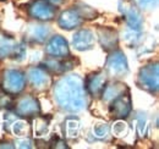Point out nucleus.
<instances>
[{
  "label": "nucleus",
  "instance_id": "15",
  "mask_svg": "<svg viewBox=\"0 0 159 149\" xmlns=\"http://www.w3.org/2000/svg\"><path fill=\"white\" fill-rule=\"evenodd\" d=\"M49 34H50V31L47 26L32 23V25H28V27L25 31V39L28 43L40 44L48 39Z\"/></svg>",
  "mask_w": 159,
  "mask_h": 149
},
{
  "label": "nucleus",
  "instance_id": "22",
  "mask_svg": "<svg viewBox=\"0 0 159 149\" xmlns=\"http://www.w3.org/2000/svg\"><path fill=\"white\" fill-rule=\"evenodd\" d=\"M109 131H110V129H109L108 125H105V124H98L93 129V134L97 138H99V139H105L109 136Z\"/></svg>",
  "mask_w": 159,
  "mask_h": 149
},
{
  "label": "nucleus",
  "instance_id": "4",
  "mask_svg": "<svg viewBox=\"0 0 159 149\" xmlns=\"http://www.w3.org/2000/svg\"><path fill=\"white\" fill-rule=\"evenodd\" d=\"M109 53L110 54L107 57V62H105L107 76H110L114 78H121L126 76L129 72V65H127V59L125 54L116 49Z\"/></svg>",
  "mask_w": 159,
  "mask_h": 149
},
{
  "label": "nucleus",
  "instance_id": "26",
  "mask_svg": "<svg viewBox=\"0 0 159 149\" xmlns=\"http://www.w3.org/2000/svg\"><path fill=\"white\" fill-rule=\"evenodd\" d=\"M14 100L11 99L10 94H4V95H0V108L1 109H10L14 106Z\"/></svg>",
  "mask_w": 159,
  "mask_h": 149
},
{
  "label": "nucleus",
  "instance_id": "10",
  "mask_svg": "<svg viewBox=\"0 0 159 149\" xmlns=\"http://www.w3.org/2000/svg\"><path fill=\"white\" fill-rule=\"evenodd\" d=\"M27 79L31 87L36 91H44L52 83V76L43 66H33L27 71Z\"/></svg>",
  "mask_w": 159,
  "mask_h": 149
},
{
  "label": "nucleus",
  "instance_id": "19",
  "mask_svg": "<svg viewBox=\"0 0 159 149\" xmlns=\"http://www.w3.org/2000/svg\"><path fill=\"white\" fill-rule=\"evenodd\" d=\"M20 117V116H19ZM19 117H16L5 130L6 131H11L15 136H27V133H28V126H27V124H26V121H23V120H20Z\"/></svg>",
  "mask_w": 159,
  "mask_h": 149
},
{
  "label": "nucleus",
  "instance_id": "5",
  "mask_svg": "<svg viewBox=\"0 0 159 149\" xmlns=\"http://www.w3.org/2000/svg\"><path fill=\"white\" fill-rule=\"evenodd\" d=\"M26 87V77L20 70H6L2 74L1 88L6 94L17 95Z\"/></svg>",
  "mask_w": 159,
  "mask_h": 149
},
{
  "label": "nucleus",
  "instance_id": "18",
  "mask_svg": "<svg viewBox=\"0 0 159 149\" xmlns=\"http://www.w3.org/2000/svg\"><path fill=\"white\" fill-rule=\"evenodd\" d=\"M127 91H130V89L127 88V86L125 83H121V82H114V83H109V84L107 83L100 95L104 102L110 103L114 98L119 97L120 94L125 93Z\"/></svg>",
  "mask_w": 159,
  "mask_h": 149
},
{
  "label": "nucleus",
  "instance_id": "1",
  "mask_svg": "<svg viewBox=\"0 0 159 149\" xmlns=\"http://www.w3.org/2000/svg\"><path fill=\"white\" fill-rule=\"evenodd\" d=\"M54 99L62 110L79 112L87 105V97L83 79L79 74L61 77L54 84Z\"/></svg>",
  "mask_w": 159,
  "mask_h": 149
},
{
  "label": "nucleus",
  "instance_id": "28",
  "mask_svg": "<svg viewBox=\"0 0 159 149\" xmlns=\"http://www.w3.org/2000/svg\"><path fill=\"white\" fill-rule=\"evenodd\" d=\"M15 144H16L15 147H17V148H32L33 147L32 146V141L30 138H26V137L23 139H19Z\"/></svg>",
  "mask_w": 159,
  "mask_h": 149
},
{
  "label": "nucleus",
  "instance_id": "21",
  "mask_svg": "<svg viewBox=\"0 0 159 149\" xmlns=\"http://www.w3.org/2000/svg\"><path fill=\"white\" fill-rule=\"evenodd\" d=\"M36 120H34V125H33V129H34V133L36 136L42 137L44 136L47 132H48V120H45V117H40V116H34Z\"/></svg>",
  "mask_w": 159,
  "mask_h": 149
},
{
  "label": "nucleus",
  "instance_id": "25",
  "mask_svg": "<svg viewBox=\"0 0 159 149\" xmlns=\"http://www.w3.org/2000/svg\"><path fill=\"white\" fill-rule=\"evenodd\" d=\"M127 125L122 121H118L114 126H113V133L118 137H122L125 136V133H127Z\"/></svg>",
  "mask_w": 159,
  "mask_h": 149
},
{
  "label": "nucleus",
  "instance_id": "29",
  "mask_svg": "<svg viewBox=\"0 0 159 149\" xmlns=\"http://www.w3.org/2000/svg\"><path fill=\"white\" fill-rule=\"evenodd\" d=\"M0 148L12 149V148H15V146H12L10 142H0Z\"/></svg>",
  "mask_w": 159,
  "mask_h": 149
},
{
  "label": "nucleus",
  "instance_id": "16",
  "mask_svg": "<svg viewBox=\"0 0 159 149\" xmlns=\"http://www.w3.org/2000/svg\"><path fill=\"white\" fill-rule=\"evenodd\" d=\"M94 43H96V37L93 32L89 29H80L79 32L75 33V36L72 38V44L75 49H77L80 52L92 49Z\"/></svg>",
  "mask_w": 159,
  "mask_h": 149
},
{
  "label": "nucleus",
  "instance_id": "11",
  "mask_svg": "<svg viewBox=\"0 0 159 149\" xmlns=\"http://www.w3.org/2000/svg\"><path fill=\"white\" fill-rule=\"evenodd\" d=\"M76 62H77V60L70 57V55L65 56V57H52V56H49V59H47L43 62L42 66L49 74H61L70 71L71 69H74Z\"/></svg>",
  "mask_w": 159,
  "mask_h": 149
},
{
  "label": "nucleus",
  "instance_id": "30",
  "mask_svg": "<svg viewBox=\"0 0 159 149\" xmlns=\"http://www.w3.org/2000/svg\"><path fill=\"white\" fill-rule=\"evenodd\" d=\"M47 1H49L50 4H53V5H55V6H58V5H60L64 0H47Z\"/></svg>",
  "mask_w": 159,
  "mask_h": 149
},
{
  "label": "nucleus",
  "instance_id": "12",
  "mask_svg": "<svg viewBox=\"0 0 159 149\" xmlns=\"http://www.w3.org/2000/svg\"><path fill=\"white\" fill-rule=\"evenodd\" d=\"M83 83L87 93L92 97H99L107 84V74L104 71L92 72L86 77Z\"/></svg>",
  "mask_w": 159,
  "mask_h": 149
},
{
  "label": "nucleus",
  "instance_id": "8",
  "mask_svg": "<svg viewBox=\"0 0 159 149\" xmlns=\"http://www.w3.org/2000/svg\"><path fill=\"white\" fill-rule=\"evenodd\" d=\"M131 111H132V102L130 97V91L120 94L119 97L114 98L110 102L109 114L116 120L126 119L131 114Z\"/></svg>",
  "mask_w": 159,
  "mask_h": 149
},
{
  "label": "nucleus",
  "instance_id": "2",
  "mask_svg": "<svg viewBox=\"0 0 159 149\" xmlns=\"http://www.w3.org/2000/svg\"><path fill=\"white\" fill-rule=\"evenodd\" d=\"M158 62H151L143 66L139 72L137 84L139 88L149 92L157 93L159 88V72Z\"/></svg>",
  "mask_w": 159,
  "mask_h": 149
},
{
  "label": "nucleus",
  "instance_id": "13",
  "mask_svg": "<svg viewBox=\"0 0 159 149\" xmlns=\"http://www.w3.org/2000/svg\"><path fill=\"white\" fill-rule=\"evenodd\" d=\"M58 23L61 28L64 29H74V28H77L80 27L82 23H83V17L81 16L80 11L75 7V5L65 11H62L60 14L59 20H58Z\"/></svg>",
  "mask_w": 159,
  "mask_h": 149
},
{
  "label": "nucleus",
  "instance_id": "9",
  "mask_svg": "<svg viewBox=\"0 0 159 149\" xmlns=\"http://www.w3.org/2000/svg\"><path fill=\"white\" fill-rule=\"evenodd\" d=\"M15 112L20 117H34L40 114V104L38 99L31 94H26L17 99L14 104Z\"/></svg>",
  "mask_w": 159,
  "mask_h": 149
},
{
  "label": "nucleus",
  "instance_id": "6",
  "mask_svg": "<svg viewBox=\"0 0 159 149\" xmlns=\"http://www.w3.org/2000/svg\"><path fill=\"white\" fill-rule=\"evenodd\" d=\"M30 17L38 21H50L57 16L58 9L47 0H33L27 6Z\"/></svg>",
  "mask_w": 159,
  "mask_h": 149
},
{
  "label": "nucleus",
  "instance_id": "23",
  "mask_svg": "<svg viewBox=\"0 0 159 149\" xmlns=\"http://www.w3.org/2000/svg\"><path fill=\"white\" fill-rule=\"evenodd\" d=\"M136 129L139 131V136H144L146 130H147V117L144 114H139V116L135 119Z\"/></svg>",
  "mask_w": 159,
  "mask_h": 149
},
{
  "label": "nucleus",
  "instance_id": "27",
  "mask_svg": "<svg viewBox=\"0 0 159 149\" xmlns=\"http://www.w3.org/2000/svg\"><path fill=\"white\" fill-rule=\"evenodd\" d=\"M50 148H61V149H67L69 148V146L66 144V142L65 141H62L61 138H59V137H54L53 138V141L50 142Z\"/></svg>",
  "mask_w": 159,
  "mask_h": 149
},
{
  "label": "nucleus",
  "instance_id": "3",
  "mask_svg": "<svg viewBox=\"0 0 159 149\" xmlns=\"http://www.w3.org/2000/svg\"><path fill=\"white\" fill-rule=\"evenodd\" d=\"M26 54L25 44L16 42V39L0 31V60L6 57H12L15 60H22Z\"/></svg>",
  "mask_w": 159,
  "mask_h": 149
},
{
  "label": "nucleus",
  "instance_id": "17",
  "mask_svg": "<svg viewBox=\"0 0 159 149\" xmlns=\"http://www.w3.org/2000/svg\"><path fill=\"white\" fill-rule=\"evenodd\" d=\"M98 38H99V43L102 48L105 52H111L115 50L119 43V37L115 29L113 28H107L103 27L98 29Z\"/></svg>",
  "mask_w": 159,
  "mask_h": 149
},
{
  "label": "nucleus",
  "instance_id": "20",
  "mask_svg": "<svg viewBox=\"0 0 159 149\" xmlns=\"http://www.w3.org/2000/svg\"><path fill=\"white\" fill-rule=\"evenodd\" d=\"M80 130V126H79V121L77 119H74V117H70L66 120L65 122V126H64V132L66 133L67 137L70 138H74L77 136Z\"/></svg>",
  "mask_w": 159,
  "mask_h": 149
},
{
  "label": "nucleus",
  "instance_id": "14",
  "mask_svg": "<svg viewBox=\"0 0 159 149\" xmlns=\"http://www.w3.org/2000/svg\"><path fill=\"white\" fill-rule=\"evenodd\" d=\"M45 53L52 57H65L70 55L69 44L61 36H54L45 45Z\"/></svg>",
  "mask_w": 159,
  "mask_h": 149
},
{
  "label": "nucleus",
  "instance_id": "7",
  "mask_svg": "<svg viewBox=\"0 0 159 149\" xmlns=\"http://www.w3.org/2000/svg\"><path fill=\"white\" fill-rule=\"evenodd\" d=\"M119 10L125 17V21L131 31L139 32L143 26V17L136 9L132 0H120Z\"/></svg>",
  "mask_w": 159,
  "mask_h": 149
},
{
  "label": "nucleus",
  "instance_id": "24",
  "mask_svg": "<svg viewBox=\"0 0 159 149\" xmlns=\"http://www.w3.org/2000/svg\"><path fill=\"white\" fill-rule=\"evenodd\" d=\"M132 2L139 7V9H143V10H151V9H154L158 4V0H132Z\"/></svg>",
  "mask_w": 159,
  "mask_h": 149
}]
</instances>
